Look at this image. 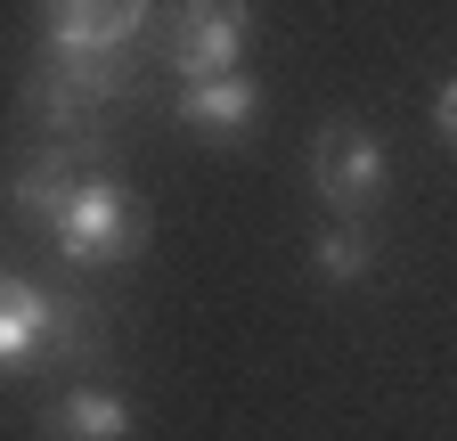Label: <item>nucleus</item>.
I'll return each instance as SVG.
<instances>
[{"label": "nucleus", "mask_w": 457, "mask_h": 441, "mask_svg": "<svg viewBox=\"0 0 457 441\" xmlns=\"http://www.w3.org/2000/svg\"><path fill=\"white\" fill-rule=\"evenodd\" d=\"M131 90V58L123 49H41L25 74V115L49 131H74L82 115H98L106 98Z\"/></svg>", "instance_id": "1"}, {"label": "nucleus", "mask_w": 457, "mask_h": 441, "mask_svg": "<svg viewBox=\"0 0 457 441\" xmlns=\"http://www.w3.org/2000/svg\"><path fill=\"white\" fill-rule=\"evenodd\" d=\"M155 41H163L155 58L180 82H220V74H237L245 41H253V0H171Z\"/></svg>", "instance_id": "2"}, {"label": "nucleus", "mask_w": 457, "mask_h": 441, "mask_svg": "<svg viewBox=\"0 0 457 441\" xmlns=\"http://www.w3.org/2000/svg\"><path fill=\"white\" fill-rule=\"evenodd\" d=\"M49 237H57V254H66L74 270H106V262H131L139 245H147V212H139V196L123 188V180H82L74 188V204L49 220Z\"/></svg>", "instance_id": "3"}, {"label": "nucleus", "mask_w": 457, "mask_h": 441, "mask_svg": "<svg viewBox=\"0 0 457 441\" xmlns=\"http://www.w3.org/2000/svg\"><path fill=\"white\" fill-rule=\"evenodd\" d=\"M74 336H82V303L17 279V270H0V376H9V368H33L49 352H66Z\"/></svg>", "instance_id": "4"}, {"label": "nucleus", "mask_w": 457, "mask_h": 441, "mask_svg": "<svg viewBox=\"0 0 457 441\" xmlns=\"http://www.w3.org/2000/svg\"><path fill=\"white\" fill-rule=\"evenodd\" d=\"M311 188L335 204V212H368L384 196V139L368 123H327L311 139Z\"/></svg>", "instance_id": "5"}, {"label": "nucleus", "mask_w": 457, "mask_h": 441, "mask_svg": "<svg viewBox=\"0 0 457 441\" xmlns=\"http://www.w3.org/2000/svg\"><path fill=\"white\" fill-rule=\"evenodd\" d=\"M155 25V0H41V49H123Z\"/></svg>", "instance_id": "6"}, {"label": "nucleus", "mask_w": 457, "mask_h": 441, "mask_svg": "<svg viewBox=\"0 0 457 441\" xmlns=\"http://www.w3.org/2000/svg\"><path fill=\"white\" fill-rule=\"evenodd\" d=\"M82 180H98V172L82 163V147H66V139H57V147H41V155H25V163H17L9 204H17V212H33L41 229H49V220L74 204V188H82Z\"/></svg>", "instance_id": "7"}, {"label": "nucleus", "mask_w": 457, "mask_h": 441, "mask_svg": "<svg viewBox=\"0 0 457 441\" xmlns=\"http://www.w3.org/2000/svg\"><path fill=\"white\" fill-rule=\"evenodd\" d=\"M41 441H131V401L106 384H74L41 409Z\"/></svg>", "instance_id": "8"}, {"label": "nucleus", "mask_w": 457, "mask_h": 441, "mask_svg": "<svg viewBox=\"0 0 457 441\" xmlns=\"http://www.w3.org/2000/svg\"><path fill=\"white\" fill-rule=\"evenodd\" d=\"M188 131H204V139H237L253 115H262V82L253 74H220V82H188L180 90V106H171Z\"/></svg>", "instance_id": "9"}, {"label": "nucleus", "mask_w": 457, "mask_h": 441, "mask_svg": "<svg viewBox=\"0 0 457 441\" xmlns=\"http://www.w3.org/2000/svg\"><path fill=\"white\" fill-rule=\"evenodd\" d=\"M311 270H319L327 287H360L368 270H376V237L360 229V220H335V229L311 245Z\"/></svg>", "instance_id": "10"}, {"label": "nucleus", "mask_w": 457, "mask_h": 441, "mask_svg": "<svg viewBox=\"0 0 457 441\" xmlns=\"http://www.w3.org/2000/svg\"><path fill=\"white\" fill-rule=\"evenodd\" d=\"M433 131H441V139L457 147V74H449V82L433 90Z\"/></svg>", "instance_id": "11"}]
</instances>
